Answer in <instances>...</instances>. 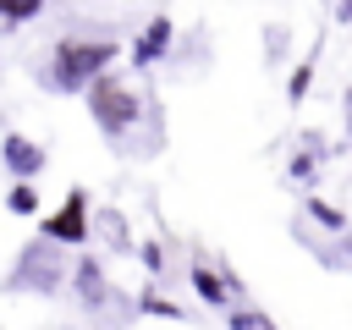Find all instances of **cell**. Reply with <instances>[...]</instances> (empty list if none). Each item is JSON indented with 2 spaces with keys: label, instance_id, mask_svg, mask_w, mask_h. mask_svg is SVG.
<instances>
[{
  "label": "cell",
  "instance_id": "cell-4",
  "mask_svg": "<svg viewBox=\"0 0 352 330\" xmlns=\"http://www.w3.org/2000/svg\"><path fill=\"white\" fill-rule=\"evenodd\" d=\"M44 236L60 242V248H82V242L94 236V214H88V192H82V187H72V192L60 198V209L44 214Z\"/></svg>",
  "mask_w": 352,
  "mask_h": 330
},
{
  "label": "cell",
  "instance_id": "cell-7",
  "mask_svg": "<svg viewBox=\"0 0 352 330\" xmlns=\"http://www.w3.org/2000/svg\"><path fill=\"white\" fill-rule=\"evenodd\" d=\"M66 280H72V292H77L88 308H99V302L110 297V280H104V264H99V258H77Z\"/></svg>",
  "mask_w": 352,
  "mask_h": 330
},
{
  "label": "cell",
  "instance_id": "cell-9",
  "mask_svg": "<svg viewBox=\"0 0 352 330\" xmlns=\"http://www.w3.org/2000/svg\"><path fill=\"white\" fill-rule=\"evenodd\" d=\"M44 11V0H0V28H22Z\"/></svg>",
  "mask_w": 352,
  "mask_h": 330
},
{
  "label": "cell",
  "instance_id": "cell-6",
  "mask_svg": "<svg viewBox=\"0 0 352 330\" xmlns=\"http://www.w3.org/2000/svg\"><path fill=\"white\" fill-rule=\"evenodd\" d=\"M170 38H176V28H170V16H154L138 38H132V66H154V60H165V50H170Z\"/></svg>",
  "mask_w": 352,
  "mask_h": 330
},
{
  "label": "cell",
  "instance_id": "cell-1",
  "mask_svg": "<svg viewBox=\"0 0 352 330\" xmlns=\"http://www.w3.org/2000/svg\"><path fill=\"white\" fill-rule=\"evenodd\" d=\"M116 55H121V44L72 33V38H60V44L50 50V82H55L60 94H82L104 66H116Z\"/></svg>",
  "mask_w": 352,
  "mask_h": 330
},
{
  "label": "cell",
  "instance_id": "cell-15",
  "mask_svg": "<svg viewBox=\"0 0 352 330\" xmlns=\"http://www.w3.org/2000/svg\"><path fill=\"white\" fill-rule=\"evenodd\" d=\"M143 264H148V270H154V275H160V270H165V253H160V248H154V242H143Z\"/></svg>",
  "mask_w": 352,
  "mask_h": 330
},
{
  "label": "cell",
  "instance_id": "cell-14",
  "mask_svg": "<svg viewBox=\"0 0 352 330\" xmlns=\"http://www.w3.org/2000/svg\"><path fill=\"white\" fill-rule=\"evenodd\" d=\"M308 209H314V220H324V226H330V231H341V226H346V214H341V209H330V204H324V198H314V204H308Z\"/></svg>",
  "mask_w": 352,
  "mask_h": 330
},
{
  "label": "cell",
  "instance_id": "cell-2",
  "mask_svg": "<svg viewBox=\"0 0 352 330\" xmlns=\"http://www.w3.org/2000/svg\"><path fill=\"white\" fill-rule=\"evenodd\" d=\"M88 116H94V126L104 132V138H121V132H132L138 126V116H143V94H138V82L132 77H121V72H99L88 88Z\"/></svg>",
  "mask_w": 352,
  "mask_h": 330
},
{
  "label": "cell",
  "instance_id": "cell-13",
  "mask_svg": "<svg viewBox=\"0 0 352 330\" xmlns=\"http://www.w3.org/2000/svg\"><path fill=\"white\" fill-rule=\"evenodd\" d=\"M308 82H314V60H302V66L292 72V82H286V99H302V94H308Z\"/></svg>",
  "mask_w": 352,
  "mask_h": 330
},
{
  "label": "cell",
  "instance_id": "cell-11",
  "mask_svg": "<svg viewBox=\"0 0 352 330\" xmlns=\"http://www.w3.org/2000/svg\"><path fill=\"white\" fill-rule=\"evenodd\" d=\"M226 330H275V324L258 308H236V314H226Z\"/></svg>",
  "mask_w": 352,
  "mask_h": 330
},
{
  "label": "cell",
  "instance_id": "cell-16",
  "mask_svg": "<svg viewBox=\"0 0 352 330\" xmlns=\"http://www.w3.org/2000/svg\"><path fill=\"white\" fill-rule=\"evenodd\" d=\"M346 121H352V99H346Z\"/></svg>",
  "mask_w": 352,
  "mask_h": 330
},
{
  "label": "cell",
  "instance_id": "cell-10",
  "mask_svg": "<svg viewBox=\"0 0 352 330\" xmlns=\"http://www.w3.org/2000/svg\"><path fill=\"white\" fill-rule=\"evenodd\" d=\"M6 209H11V214H38V192H33V182H16V187L6 192Z\"/></svg>",
  "mask_w": 352,
  "mask_h": 330
},
{
  "label": "cell",
  "instance_id": "cell-8",
  "mask_svg": "<svg viewBox=\"0 0 352 330\" xmlns=\"http://www.w3.org/2000/svg\"><path fill=\"white\" fill-rule=\"evenodd\" d=\"M192 286H198V297H204L209 308H226V302H231V286H226L209 264H192Z\"/></svg>",
  "mask_w": 352,
  "mask_h": 330
},
{
  "label": "cell",
  "instance_id": "cell-5",
  "mask_svg": "<svg viewBox=\"0 0 352 330\" xmlns=\"http://www.w3.org/2000/svg\"><path fill=\"white\" fill-rule=\"evenodd\" d=\"M0 160H6V170H11L16 182H33L50 154H44V143H33V138H22V132H0Z\"/></svg>",
  "mask_w": 352,
  "mask_h": 330
},
{
  "label": "cell",
  "instance_id": "cell-12",
  "mask_svg": "<svg viewBox=\"0 0 352 330\" xmlns=\"http://www.w3.org/2000/svg\"><path fill=\"white\" fill-rule=\"evenodd\" d=\"M138 308H143V314H154V319H182V308H176V302H165V297H154V292H143V297H138Z\"/></svg>",
  "mask_w": 352,
  "mask_h": 330
},
{
  "label": "cell",
  "instance_id": "cell-3",
  "mask_svg": "<svg viewBox=\"0 0 352 330\" xmlns=\"http://www.w3.org/2000/svg\"><path fill=\"white\" fill-rule=\"evenodd\" d=\"M55 248H60V242L38 236V242L16 258V270H22V275H11V286H16V292H60V286H66V275H72V264H66Z\"/></svg>",
  "mask_w": 352,
  "mask_h": 330
}]
</instances>
